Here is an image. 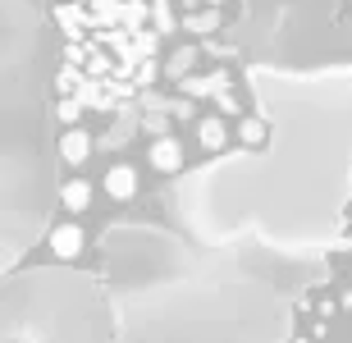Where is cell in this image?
I'll return each mask as SVG.
<instances>
[{
	"label": "cell",
	"instance_id": "cell-2",
	"mask_svg": "<svg viewBox=\"0 0 352 343\" xmlns=\"http://www.w3.org/2000/svg\"><path fill=\"white\" fill-rule=\"evenodd\" d=\"M55 14L65 27L60 96H74L82 110H124L156 82L160 37L142 0H78Z\"/></svg>",
	"mask_w": 352,
	"mask_h": 343
},
{
	"label": "cell",
	"instance_id": "cell-3",
	"mask_svg": "<svg viewBox=\"0 0 352 343\" xmlns=\"http://www.w3.org/2000/svg\"><path fill=\"white\" fill-rule=\"evenodd\" d=\"M146 160H151V170L156 174H183V165H188V151H183V142L174 137V133H160V137H151V146H146Z\"/></svg>",
	"mask_w": 352,
	"mask_h": 343
},
{
	"label": "cell",
	"instance_id": "cell-6",
	"mask_svg": "<svg viewBox=\"0 0 352 343\" xmlns=\"http://www.w3.org/2000/svg\"><path fill=\"white\" fill-rule=\"evenodd\" d=\"M91 151H96V137H91L82 124H69V129L60 133V160H65V165L78 170V165H87V160H91Z\"/></svg>",
	"mask_w": 352,
	"mask_h": 343
},
{
	"label": "cell",
	"instance_id": "cell-5",
	"mask_svg": "<svg viewBox=\"0 0 352 343\" xmlns=\"http://www.w3.org/2000/svg\"><path fill=\"white\" fill-rule=\"evenodd\" d=\"M46 247H51L55 261L69 265V261H78V256H82V247H87V234H82V225H74V220H69V225H55V229H51Z\"/></svg>",
	"mask_w": 352,
	"mask_h": 343
},
{
	"label": "cell",
	"instance_id": "cell-9",
	"mask_svg": "<svg viewBox=\"0 0 352 343\" xmlns=\"http://www.w3.org/2000/svg\"><path fill=\"white\" fill-rule=\"evenodd\" d=\"M265 119L261 115H243L238 119V142H243V151H256V146H265Z\"/></svg>",
	"mask_w": 352,
	"mask_h": 343
},
{
	"label": "cell",
	"instance_id": "cell-11",
	"mask_svg": "<svg viewBox=\"0 0 352 343\" xmlns=\"http://www.w3.org/2000/svg\"><path fill=\"white\" fill-rule=\"evenodd\" d=\"M197 55H201V46H183V51L170 60V69H165V74H170V78H188V69L197 65Z\"/></svg>",
	"mask_w": 352,
	"mask_h": 343
},
{
	"label": "cell",
	"instance_id": "cell-8",
	"mask_svg": "<svg viewBox=\"0 0 352 343\" xmlns=\"http://www.w3.org/2000/svg\"><path fill=\"white\" fill-rule=\"evenodd\" d=\"M60 206H65L69 215H82L91 206V184L87 179H69V184L60 188Z\"/></svg>",
	"mask_w": 352,
	"mask_h": 343
},
{
	"label": "cell",
	"instance_id": "cell-7",
	"mask_svg": "<svg viewBox=\"0 0 352 343\" xmlns=\"http://www.w3.org/2000/svg\"><path fill=\"white\" fill-rule=\"evenodd\" d=\"M197 146H201L206 156H220L224 146H229V124H224L220 115L197 119Z\"/></svg>",
	"mask_w": 352,
	"mask_h": 343
},
{
	"label": "cell",
	"instance_id": "cell-1",
	"mask_svg": "<svg viewBox=\"0 0 352 343\" xmlns=\"http://www.w3.org/2000/svg\"><path fill=\"white\" fill-rule=\"evenodd\" d=\"M265 146L179 179L174 201L201 238L261 225L274 243H307L334 229L352 179V65L329 74L252 69Z\"/></svg>",
	"mask_w": 352,
	"mask_h": 343
},
{
	"label": "cell",
	"instance_id": "cell-4",
	"mask_svg": "<svg viewBox=\"0 0 352 343\" xmlns=\"http://www.w3.org/2000/svg\"><path fill=\"white\" fill-rule=\"evenodd\" d=\"M101 188H105V197H110V201H133L138 192H142V179H138V170H133L129 160H115V165L105 170Z\"/></svg>",
	"mask_w": 352,
	"mask_h": 343
},
{
	"label": "cell",
	"instance_id": "cell-10",
	"mask_svg": "<svg viewBox=\"0 0 352 343\" xmlns=\"http://www.w3.org/2000/svg\"><path fill=\"white\" fill-rule=\"evenodd\" d=\"M220 23H224L220 10H197V14H188V19H183V27H188V32H197V37H210Z\"/></svg>",
	"mask_w": 352,
	"mask_h": 343
},
{
	"label": "cell",
	"instance_id": "cell-12",
	"mask_svg": "<svg viewBox=\"0 0 352 343\" xmlns=\"http://www.w3.org/2000/svg\"><path fill=\"white\" fill-rule=\"evenodd\" d=\"M348 215H352V192H348Z\"/></svg>",
	"mask_w": 352,
	"mask_h": 343
}]
</instances>
